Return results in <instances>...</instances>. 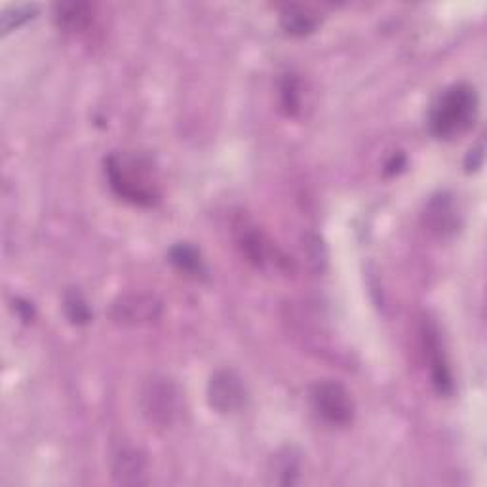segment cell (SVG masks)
I'll return each mask as SVG.
<instances>
[{"mask_svg":"<svg viewBox=\"0 0 487 487\" xmlns=\"http://www.w3.org/2000/svg\"><path fill=\"white\" fill-rule=\"evenodd\" d=\"M478 114V94L470 84H453L444 89L430 111V132L450 141L467 134Z\"/></svg>","mask_w":487,"mask_h":487,"instance_id":"cell-2","label":"cell"},{"mask_svg":"<svg viewBox=\"0 0 487 487\" xmlns=\"http://www.w3.org/2000/svg\"><path fill=\"white\" fill-rule=\"evenodd\" d=\"M422 341H425V352L429 354L430 374L436 390L440 394H450L453 390V379L450 366H447L442 343L438 337V329L432 322H425L422 326Z\"/></svg>","mask_w":487,"mask_h":487,"instance_id":"cell-8","label":"cell"},{"mask_svg":"<svg viewBox=\"0 0 487 487\" xmlns=\"http://www.w3.org/2000/svg\"><path fill=\"white\" fill-rule=\"evenodd\" d=\"M422 223L434 236H453L460 227V210L455 197L450 192H440V195L432 197L427 204L425 213H422Z\"/></svg>","mask_w":487,"mask_h":487,"instance_id":"cell-7","label":"cell"},{"mask_svg":"<svg viewBox=\"0 0 487 487\" xmlns=\"http://www.w3.org/2000/svg\"><path fill=\"white\" fill-rule=\"evenodd\" d=\"M238 242L242 253L246 255L248 261L255 267H263L267 261H271V240H268L258 227H242Z\"/></svg>","mask_w":487,"mask_h":487,"instance_id":"cell-9","label":"cell"},{"mask_svg":"<svg viewBox=\"0 0 487 487\" xmlns=\"http://www.w3.org/2000/svg\"><path fill=\"white\" fill-rule=\"evenodd\" d=\"M280 104L288 117H296L301 109V86L293 74H288L280 86Z\"/></svg>","mask_w":487,"mask_h":487,"instance_id":"cell-14","label":"cell"},{"mask_svg":"<svg viewBox=\"0 0 487 487\" xmlns=\"http://www.w3.org/2000/svg\"><path fill=\"white\" fill-rule=\"evenodd\" d=\"M280 23L288 35L305 36V35H311L318 29L320 16L311 8L293 4V6H286L284 10H282Z\"/></svg>","mask_w":487,"mask_h":487,"instance_id":"cell-10","label":"cell"},{"mask_svg":"<svg viewBox=\"0 0 487 487\" xmlns=\"http://www.w3.org/2000/svg\"><path fill=\"white\" fill-rule=\"evenodd\" d=\"M208 402L217 414H238L248 402V390L235 371L220 369L210 377Z\"/></svg>","mask_w":487,"mask_h":487,"instance_id":"cell-5","label":"cell"},{"mask_svg":"<svg viewBox=\"0 0 487 487\" xmlns=\"http://www.w3.org/2000/svg\"><path fill=\"white\" fill-rule=\"evenodd\" d=\"M278 474H280V483H293L296 480H293L291 476H296L298 470H299V460L296 455H291V452H286V455H280L278 457V465L274 468Z\"/></svg>","mask_w":487,"mask_h":487,"instance_id":"cell-17","label":"cell"},{"mask_svg":"<svg viewBox=\"0 0 487 487\" xmlns=\"http://www.w3.org/2000/svg\"><path fill=\"white\" fill-rule=\"evenodd\" d=\"M109 314L112 322L120 326L151 324L160 318L162 303L147 293H132V296H122L114 301Z\"/></svg>","mask_w":487,"mask_h":487,"instance_id":"cell-6","label":"cell"},{"mask_svg":"<svg viewBox=\"0 0 487 487\" xmlns=\"http://www.w3.org/2000/svg\"><path fill=\"white\" fill-rule=\"evenodd\" d=\"M170 261L179 268V271L189 276H198L204 273V265L200 253L190 244H177L170 250Z\"/></svg>","mask_w":487,"mask_h":487,"instance_id":"cell-13","label":"cell"},{"mask_svg":"<svg viewBox=\"0 0 487 487\" xmlns=\"http://www.w3.org/2000/svg\"><path fill=\"white\" fill-rule=\"evenodd\" d=\"M147 460L135 450H122L114 460V478L126 485H139L145 482Z\"/></svg>","mask_w":487,"mask_h":487,"instance_id":"cell-11","label":"cell"},{"mask_svg":"<svg viewBox=\"0 0 487 487\" xmlns=\"http://www.w3.org/2000/svg\"><path fill=\"white\" fill-rule=\"evenodd\" d=\"M141 409L157 427H172L182 412V394L168 377H151L141 389Z\"/></svg>","mask_w":487,"mask_h":487,"instance_id":"cell-3","label":"cell"},{"mask_svg":"<svg viewBox=\"0 0 487 487\" xmlns=\"http://www.w3.org/2000/svg\"><path fill=\"white\" fill-rule=\"evenodd\" d=\"M63 306H66V313L73 324H88L89 318H92L88 305L79 291H69L66 301H63Z\"/></svg>","mask_w":487,"mask_h":487,"instance_id":"cell-16","label":"cell"},{"mask_svg":"<svg viewBox=\"0 0 487 487\" xmlns=\"http://www.w3.org/2000/svg\"><path fill=\"white\" fill-rule=\"evenodd\" d=\"M105 174L111 189L135 206H155L160 198L152 166L143 157L111 155L105 160Z\"/></svg>","mask_w":487,"mask_h":487,"instance_id":"cell-1","label":"cell"},{"mask_svg":"<svg viewBox=\"0 0 487 487\" xmlns=\"http://www.w3.org/2000/svg\"><path fill=\"white\" fill-rule=\"evenodd\" d=\"M56 19L63 31L81 33L92 21V8L88 4H58Z\"/></svg>","mask_w":487,"mask_h":487,"instance_id":"cell-12","label":"cell"},{"mask_svg":"<svg viewBox=\"0 0 487 487\" xmlns=\"http://www.w3.org/2000/svg\"><path fill=\"white\" fill-rule=\"evenodd\" d=\"M36 10H38L36 6H29V4L6 10L4 14H3V19H0V29H3V33L6 35L10 31L21 27V25H25L27 21L35 19Z\"/></svg>","mask_w":487,"mask_h":487,"instance_id":"cell-15","label":"cell"},{"mask_svg":"<svg viewBox=\"0 0 487 487\" xmlns=\"http://www.w3.org/2000/svg\"><path fill=\"white\" fill-rule=\"evenodd\" d=\"M314 412L333 427H347L354 419V400L337 381H318L311 389Z\"/></svg>","mask_w":487,"mask_h":487,"instance_id":"cell-4","label":"cell"}]
</instances>
